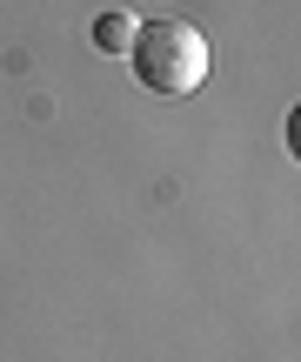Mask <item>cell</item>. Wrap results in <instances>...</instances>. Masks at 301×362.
Here are the masks:
<instances>
[{
	"instance_id": "1",
	"label": "cell",
	"mask_w": 301,
	"mask_h": 362,
	"mask_svg": "<svg viewBox=\"0 0 301 362\" xmlns=\"http://www.w3.org/2000/svg\"><path fill=\"white\" fill-rule=\"evenodd\" d=\"M128 61H134V81L147 94L181 101V94H195L208 81V40L188 21H141L128 34Z\"/></svg>"
},
{
	"instance_id": "2",
	"label": "cell",
	"mask_w": 301,
	"mask_h": 362,
	"mask_svg": "<svg viewBox=\"0 0 301 362\" xmlns=\"http://www.w3.org/2000/svg\"><path fill=\"white\" fill-rule=\"evenodd\" d=\"M128 34H134V21H121V13H101V27H94V40L107 54H128Z\"/></svg>"
}]
</instances>
